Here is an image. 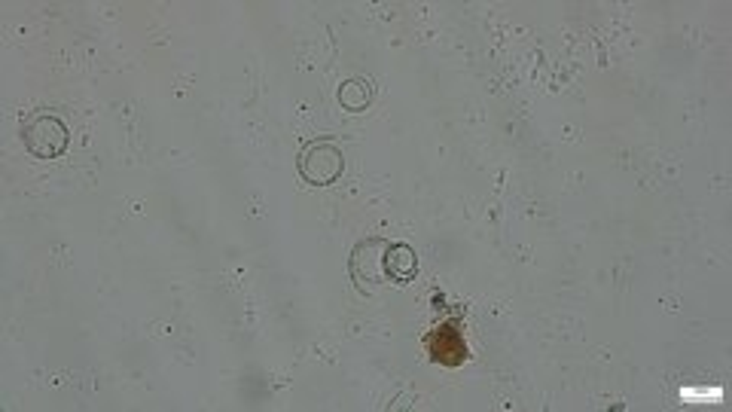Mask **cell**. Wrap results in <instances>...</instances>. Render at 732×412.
<instances>
[{"label": "cell", "mask_w": 732, "mask_h": 412, "mask_svg": "<svg viewBox=\"0 0 732 412\" xmlns=\"http://www.w3.org/2000/svg\"><path fill=\"white\" fill-rule=\"evenodd\" d=\"M427 348H431V358L446 367H458L467 361V342L461 339V333L452 324H443L427 336Z\"/></svg>", "instance_id": "cell-1"}]
</instances>
